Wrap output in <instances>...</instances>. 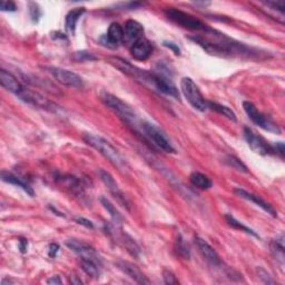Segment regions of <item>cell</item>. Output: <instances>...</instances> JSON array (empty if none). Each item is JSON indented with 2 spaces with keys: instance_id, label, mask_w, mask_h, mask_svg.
Instances as JSON below:
<instances>
[{
  "instance_id": "6da1fadb",
  "label": "cell",
  "mask_w": 285,
  "mask_h": 285,
  "mask_svg": "<svg viewBox=\"0 0 285 285\" xmlns=\"http://www.w3.org/2000/svg\"><path fill=\"white\" fill-rule=\"evenodd\" d=\"M197 45L206 50L208 54L221 57H255L257 51L250 48L244 44L231 39L221 32L214 29H210L204 32V35H197L189 37Z\"/></svg>"
},
{
  "instance_id": "7a4b0ae2",
  "label": "cell",
  "mask_w": 285,
  "mask_h": 285,
  "mask_svg": "<svg viewBox=\"0 0 285 285\" xmlns=\"http://www.w3.org/2000/svg\"><path fill=\"white\" fill-rule=\"evenodd\" d=\"M83 139L86 144L89 145V146L94 149H96L99 154L103 155L106 160H107L112 166L116 167L118 170L126 173V172L129 169L128 163L126 162L125 158L119 154L118 150L112 146L108 141H106L105 138L94 134H89V132H86V134L83 135Z\"/></svg>"
},
{
  "instance_id": "3957f363",
  "label": "cell",
  "mask_w": 285,
  "mask_h": 285,
  "mask_svg": "<svg viewBox=\"0 0 285 285\" xmlns=\"http://www.w3.org/2000/svg\"><path fill=\"white\" fill-rule=\"evenodd\" d=\"M101 99L105 106L116 114L119 118L122 119L124 123L135 127L137 129L138 126V118L135 114V111L131 109L130 106H128L126 103H124L122 99H119L117 96L109 94V92L103 91L101 94Z\"/></svg>"
},
{
  "instance_id": "277c9868",
  "label": "cell",
  "mask_w": 285,
  "mask_h": 285,
  "mask_svg": "<svg viewBox=\"0 0 285 285\" xmlns=\"http://www.w3.org/2000/svg\"><path fill=\"white\" fill-rule=\"evenodd\" d=\"M165 15H166V17L172 23L181 26V27L185 29L202 32L211 29L207 25H205L200 19H197L194 16H192L187 14V12H184L182 10H178L175 8H167L165 10Z\"/></svg>"
},
{
  "instance_id": "5b68a950",
  "label": "cell",
  "mask_w": 285,
  "mask_h": 285,
  "mask_svg": "<svg viewBox=\"0 0 285 285\" xmlns=\"http://www.w3.org/2000/svg\"><path fill=\"white\" fill-rule=\"evenodd\" d=\"M181 90L187 102L198 111H205L208 108V102L204 98L200 88L189 77H184L181 81Z\"/></svg>"
},
{
  "instance_id": "8992f818",
  "label": "cell",
  "mask_w": 285,
  "mask_h": 285,
  "mask_svg": "<svg viewBox=\"0 0 285 285\" xmlns=\"http://www.w3.org/2000/svg\"><path fill=\"white\" fill-rule=\"evenodd\" d=\"M141 129L144 131V135L146 136L156 147L165 151V153H170V154L176 153L175 148L172 146V144L168 141L166 135H165L164 132L157 127V126L150 123H143L141 125Z\"/></svg>"
},
{
  "instance_id": "52a82bcc",
  "label": "cell",
  "mask_w": 285,
  "mask_h": 285,
  "mask_svg": "<svg viewBox=\"0 0 285 285\" xmlns=\"http://www.w3.org/2000/svg\"><path fill=\"white\" fill-rule=\"evenodd\" d=\"M243 108L246 112L248 116L250 117V119L254 124H256L257 126H260L261 128L268 130V131H272V132H276V134H280L281 129L278 126L272 121L270 117H267L264 114H262L261 111H258L257 108L255 107V105L251 102L245 101L243 102Z\"/></svg>"
},
{
  "instance_id": "ba28073f",
  "label": "cell",
  "mask_w": 285,
  "mask_h": 285,
  "mask_svg": "<svg viewBox=\"0 0 285 285\" xmlns=\"http://www.w3.org/2000/svg\"><path fill=\"white\" fill-rule=\"evenodd\" d=\"M44 69L50 72L58 83L67 86V87H72V88L84 87L83 78L79 75H77L74 71L58 68V67H45Z\"/></svg>"
},
{
  "instance_id": "9c48e42d",
  "label": "cell",
  "mask_w": 285,
  "mask_h": 285,
  "mask_svg": "<svg viewBox=\"0 0 285 285\" xmlns=\"http://www.w3.org/2000/svg\"><path fill=\"white\" fill-rule=\"evenodd\" d=\"M244 137H245V141L248 142L250 148L253 151H255L256 154L270 155L275 153L274 146H271V145L268 144L263 137L257 136L251 128L249 127L244 128Z\"/></svg>"
},
{
  "instance_id": "30bf717a",
  "label": "cell",
  "mask_w": 285,
  "mask_h": 285,
  "mask_svg": "<svg viewBox=\"0 0 285 285\" xmlns=\"http://www.w3.org/2000/svg\"><path fill=\"white\" fill-rule=\"evenodd\" d=\"M66 245H67L71 251H74L75 253L81 257V260H88L102 265V257L99 256L97 251L94 248H91L90 245L77 240L66 241Z\"/></svg>"
},
{
  "instance_id": "8fae6325",
  "label": "cell",
  "mask_w": 285,
  "mask_h": 285,
  "mask_svg": "<svg viewBox=\"0 0 285 285\" xmlns=\"http://www.w3.org/2000/svg\"><path fill=\"white\" fill-rule=\"evenodd\" d=\"M99 177H101V180L102 182L104 183V185L106 187H107V189L109 191V193L112 195V197L115 198V200L122 205L123 207L125 208H127L129 211V202L127 198H126V196L124 195V193L122 192V189L119 188L118 186V184L116 183V181L114 180V177H112L108 172H106L104 169H101L99 170Z\"/></svg>"
},
{
  "instance_id": "7c38bea8",
  "label": "cell",
  "mask_w": 285,
  "mask_h": 285,
  "mask_svg": "<svg viewBox=\"0 0 285 285\" xmlns=\"http://www.w3.org/2000/svg\"><path fill=\"white\" fill-rule=\"evenodd\" d=\"M17 97L21 99V101L25 102L26 104L34 105V106H37V107H41V108L47 109V110L54 111L57 108L54 103L49 102L48 99H46L43 95L39 94V92L27 89V88H25Z\"/></svg>"
},
{
  "instance_id": "4fadbf2b",
  "label": "cell",
  "mask_w": 285,
  "mask_h": 285,
  "mask_svg": "<svg viewBox=\"0 0 285 285\" xmlns=\"http://www.w3.org/2000/svg\"><path fill=\"white\" fill-rule=\"evenodd\" d=\"M106 231H107L110 237L116 240L117 243L122 244L131 256L138 257L139 254H141V248L138 246V244L129 235L126 233H118L117 230H115L114 226H110V225H108V227H106Z\"/></svg>"
},
{
  "instance_id": "5bb4252c",
  "label": "cell",
  "mask_w": 285,
  "mask_h": 285,
  "mask_svg": "<svg viewBox=\"0 0 285 285\" xmlns=\"http://www.w3.org/2000/svg\"><path fill=\"white\" fill-rule=\"evenodd\" d=\"M124 41V28L117 23L110 24L107 34L104 35L99 42H101L105 47L115 49L118 45Z\"/></svg>"
},
{
  "instance_id": "9a60e30c",
  "label": "cell",
  "mask_w": 285,
  "mask_h": 285,
  "mask_svg": "<svg viewBox=\"0 0 285 285\" xmlns=\"http://www.w3.org/2000/svg\"><path fill=\"white\" fill-rule=\"evenodd\" d=\"M153 52V46L147 41L146 38L138 39L130 46V54L132 58L136 59L138 62H145L151 56Z\"/></svg>"
},
{
  "instance_id": "2e32d148",
  "label": "cell",
  "mask_w": 285,
  "mask_h": 285,
  "mask_svg": "<svg viewBox=\"0 0 285 285\" xmlns=\"http://www.w3.org/2000/svg\"><path fill=\"white\" fill-rule=\"evenodd\" d=\"M196 246L198 251L201 252L202 256L210 264L214 265V267H218V265H222V260L220 255L217 254V252L211 246V245L204 240V238L200 236H195L194 238Z\"/></svg>"
},
{
  "instance_id": "e0dca14e",
  "label": "cell",
  "mask_w": 285,
  "mask_h": 285,
  "mask_svg": "<svg viewBox=\"0 0 285 285\" xmlns=\"http://www.w3.org/2000/svg\"><path fill=\"white\" fill-rule=\"evenodd\" d=\"M117 267L126 275H128L131 280H134L138 284H149V280L145 276L143 272L137 268L135 264L127 261H119L117 262Z\"/></svg>"
},
{
  "instance_id": "ac0fdd59",
  "label": "cell",
  "mask_w": 285,
  "mask_h": 285,
  "mask_svg": "<svg viewBox=\"0 0 285 285\" xmlns=\"http://www.w3.org/2000/svg\"><path fill=\"white\" fill-rule=\"evenodd\" d=\"M0 84H2L4 88L15 94L16 96H18L25 89L22 83L18 81V78L5 69L0 70Z\"/></svg>"
},
{
  "instance_id": "d6986e66",
  "label": "cell",
  "mask_w": 285,
  "mask_h": 285,
  "mask_svg": "<svg viewBox=\"0 0 285 285\" xmlns=\"http://www.w3.org/2000/svg\"><path fill=\"white\" fill-rule=\"evenodd\" d=\"M144 35V27L142 24H139L136 21H127L125 24L124 28V41L128 43L130 46L137 42L138 39L143 38Z\"/></svg>"
},
{
  "instance_id": "ffe728a7",
  "label": "cell",
  "mask_w": 285,
  "mask_h": 285,
  "mask_svg": "<svg viewBox=\"0 0 285 285\" xmlns=\"http://www.w3.org/2000/svg\"><path fill=\"white\" fill-rule=\"evenodd\" d=\"M234 192H235V194H237L240 197L244 198V200H248L252 203H254L255 205H257V206H260L262 210L267 212L268 214H271L273 217L277 216L275 210L272 207L269 203H267L264 200H262L260 196H257L255 194H252V193H250V192L242 189V188H235Z\"/></svg>"
},
{
  "instance_id": "44dd1931",
  "label": "cell",
  "mask_w": 285,
  "mask_h": 285,
  "mask_svg": "<svg viewBox=\"0 0 285 285\" xmlns=\"http://www.w3.org/2000/svg\"><path fill=\"white\" fill-rule=\"evenodd\" d=\"M2 178H3L4 182L8 183V184H11V185H15V186H18L19 188H22L25 192V193L27 194V195H29L30 197H34L35 196V192H34V189H32L29 186V184L24 182L22 178L17 177L16 175L9 173V172H3V173H2Z\"/></svg>"
},
{
  "instance_id": "7402d4cb",
  "label": "cell",
  "mask_w": 285,
  "mask_h": 285,
  "mask_svg": "<svg viewBox=\"0 0 285 285\" xmlns=\"http://www.w3.org/2000/svg\"><path fill=\"white\" fill-rule=\"evenodd\" d=\"M85 12H86V8H84V7L75 8L68 12L67 16H66L65 28L69 32V34H71V35L75 34L77 23L79 22V19L82 18V16L85 14Z\"/></svg>"
},
{
  "instance_id": "603a6c76",
  "label": "cell",
  "mask_w": 285,
  "mask_h": 285,
  "mask_svg": "<svg viewBox=\"0 0 285 285\" xmlns=\"http://www.w3.org/2000/svg\"><path fill=\"white\" fill-rule=\"evenodd\" d=\"M271 252L281 267L284 264V235L281 233L271 243Z\"/></svg>"
},
{
  "instance_id": "cb8c5ba5",
  "label": "cell",
  "mask_w": 285,
  "mask_h": 285,
  "mask_svg": "<svg viewBox=\"0 0 285 285\" xmlns=\"http://www.w3.org/2000/svg\"><path fill=\"white\" fill-rule=\"evenodd\" d=\"M189 182L192 183L193 186L200 189H210L212 187V185H213L211 178L206 175L200 173V172H193V173L189 175Z\"/></svg>"
},
{
  "instance_id": "d4e9b609",
  "label": "cell",
  "mask_w": 285,
  "mask_h": 285,
  "mask_svg": "<svg viewBox=\"0 0 285 285\" xmlns=\"http://www.w3.org/2000/svg\"><path fill=\"white\" fill-rule=\"evenodd\" d=\"M81 265H82L83 271L87 275H89L91 277H95V278H98L99 276H101V274H102L101 267H102V265L97 264L96 262L88 261V260H81Z\"/></svg>"
},
{
  "instance_id": "484cf974",
  "label": "cell",
  "mask_w": 285,
  "mask_h": 285,
  "mask_svg": "<svg viewBox=\"0 0 285 285\" xmlns=\"http://www.w3.org/2000/svg\"><path fill=\"white\" fill-rule=\"evenodd\" d=\"M208 108L217 111L218 114H221V115L225 116L226 118H229L230 121L236 122V115H235V112H234L233 110H232L230 107H227V106L221 105V104H217V103H213V102H208Z\"/></svg>"
},
{
  "instance_id": "4316f807",
  "label": "cell",
  "mask_w": 285,
  "mask_h": 285,
  "mask_svg": "<svg viewBox=\"0 0 285 285\" xmlns=\"http://www.w3.org/2000/svg\"><path fill=\"white\" fill-rule=\"evenodd\" d=\"M101 203H102L103 206L105 207V210L107 211L108 213H109L110 217L112 218V221H114L116 224H122L123 223L124 220H123L121 213H119V212L117 211V208L107 200V198H106V197H101Z\"/></svg>"
},
{
  "instance_id": "83f0119b",
  "label": "cell",
  "mask_w": 285,
  "mask_h": 285,
  "mask_svg": "<svg viewBox=\"0 0 285 285\" xmlns=\"http://www.w3.org/2000/svg\"><path fill=\"white\" fill-rule=\"evenodd\" d=\"M225 218H226V221H227V223L231 225V226H232V227H234L235 230H240V231L245 232V233H248V234H250V235H252V236L258 237V235L255 233V232H254L253 230L250 229V227H248V226H245V225L242 224L241 222H238L234 216H232V215H230V214H226V215H225Z\"/></svg>"
},
{
  "instance_id": "f1b7e54d",
  "label": "cell",
  "mask_w": 285,
  "mask_h": 285,
  "mask_svg": "<svg viewBox=\"0 0 285 285\" xmlns=\"http://www.w3.org/2000/svg\"><path fill=\"white\" fill-rule=\"evenodd\" d=\"M225 163H226L232 168H235L240 172H244V173H249L248 167L245 166V165L235 156H232V155L226 156L225 157Z\"/></svg>"
},
{
  "instance_id": "f546056e",
  "label": "cell",
  "mask_w": 285,
  "mask_h": 285,
  "mask_svg": "<svg viewBox=\"0 0 285 285\" xmlns=\"http://www.w3.org/2000/svg\"><path fill=\"white\" fill-rule=\"evenodd\" d=\"M175 251L177 252V254L184 257V258H189L191 256V253H189V249L188 246L186 245V243L184 242L183 238L180 236L178 237V240L176 241V244H175Z\"/></svg>"
},
{
  "instance_id": "4dcf8cb0",
  "label": "cell",
  "mask_w": 285,
  "mask_h": 285,
  "mask_svg": "<svg viewBox=\"0 0 285 285\" xmlns=\"http://www.w3.org/2000/svg\"><path fill=\"white\" fill-rule=\"evenodd\" d=\"M72 58L75 59L76 62H81V63H84V62H91V61H97V57L94 56V54H91V52H88V51H77L74 54V56H72Z\"/></svg>"
},
{
  "instance_id": "1f68e13d",
  "label": "cell",
  "mask_w": 285,
  "mask_h": 285,
  "mask_svg": "<svg viewBox=\"0 0 285 285\" xmlns=\"http://www.w3.org/2000/svg\"><path fill=\"white\" fill-rule=\"evenodd\" d=\"M42 16V11L41 8L38 7V5L35 3L30 4V17L32 19V22L37 23L39 21V18Z\"/></svg>"
},
{
  "instance_id": "d6a6232c",
  "label": "cell",
  "mask_w": 285,
  "mask_h": 285,
  "mask_svg": "<svg viewBox=\"0 0 285 285\" xmlns=\"http://www.w3.org/2000/svg\"><path fill=\"white\" fill-rule=\"evenodd\" d=\"M163 276H164V282L166 283V284H178V280L175 277V275L172 273L170 271L168 270H165L164 271V273H163Z\"/></svg>"
},
{
  "instance_id": "836d02e7",
  "label": "cell",
  "mask_w": 285,
  "mask_h": 285,
  "mask_svg": "<svg viewBox=\"0 0 285 285\" xmlns=\"http://www.w3.org/2000/svg\"><path fill=\"white\" fill-rule=\"evenodd\" d=\"M257 272H258V276H260L262 280H263V282L264 283H268V284H273V283H275V281L274 280H272V277L270 276V274L268 273L267 271L265 270H263V269H258L257 270Z\"/></svg>"
},
{
  "instance_id": "e575fe53",
  "label": "cell",
  "mask_w": 285,
  "mask_h": 285,
  "mask_svg": "<svg viewBox=\"0 0 285 285\" xmlns=\"http://www.w3.org/2000/svg\"><path fill=\"white\" fill-rule=\"evenodd\" d=\"M0 9L2 11H16L17 7H16V4L12 3V2H2L0 3Z\"/></svg>"
},
{
  "instance_id": "d590c367",
  "label": "cell",
  "mask_w": 285,
  "mask_h": 285,
  "mask_svg": "<svg viewBox=\"0 0 285 285\" xmlns=\"http://www.w3.org/2000/svg\"><path fill=\"white\" fill-rule=\"evenodd\" d=\"M267 6H270L273 9L276 10H280L281 14H284V2H268V3H264Z\"/></svg>"
},
{
  "instance_id": "8d00e7d4",
  "label": "cell",
  "mask_w": 285,
  "mask_h": 285,
  "mask_svg": "<svg viewBox=\"0 0 285 285\" xmlns=\"http://www.w3.org/2000/svg\"><path fill=\"white\" fill-rule=\"evenodd\" d=\"M76 222H77L78 224L83 225V226L87 227V229H94V224H92V222H91V221L87 220V218H84V217H77V218H76Z\"/></svg>"
},
{
  "instance_id": "74e56055",
  "label": "cell",
  "mask_w": 285,
  "mask_h": 285,
  "mask_svg": "<svg viewBox=\"0 0 285 285\" xmlns=\"http://www.w3.org/2000/svg\"><path fill=\"white\" fill-rule=\"evenodd\" d=\"M164 46H166L167 48L172 49L174 52H175V55H180L181 54V49L178 48V46L174 43H172V42H164Z\"/></svg>"
},
{
  "instance_id": "f35d334b",
  "label": "cell",
  "mask_w": 285,
  "mask_h": 285,
  "mask_svg": "<svg viewBox=\"0 0 285 285\" xmlns=\"http://www.w3.org/2000/svg\"><path fill=\"white\" fill-rule=\"evenodd\" d=\"M58 251H59V245L58 244L54 243V244L49 245V256L50 257H56Z\"/></svg>"
},
{
  "instance_id": "ab89813d",
  "label": "cell",
  "mask_w": 285,
  "mask_h": 285,
  "mask_svg": "<svg viewBox=\"0 0 285 285\" xmlns=\"http://www.w3.org/2000/svg\"><path fill=\"white\" fill-rule=\"evenodd\" d=\"M47 284H54V285H61L63 284V280L61 278L59 275H55V276H51L50 278L47 280Z\"/></svg>"
},
{
  "instance_id": "60d3db41",
  "label": "cell",
  "mask_w": 285,
  "mask_h": 285,
  "mask_svg": "<svg viewBox=\"0 0 285 285\" xmlns=\"http://www.w3.org/2000/svg\"><path fill=\"white\" fill-rule=\"evenodd\" d=\"M274 149H275V153L276 154H280V156L283 158V155H284V144L281 143V142L276 143L275 146H274Z\"/></svg>"
},
{
  "instance_id": "b9f144b4",
  "label": "cell",
  "mask_w": 285,
  "mask_h": 285,
  "mask_svg": "<svg viewBox=\"0 0 285 285\" xmlns=\"http://www.w3.org/2000/svg\"><path fill=\"white\" fill-rule=\"evenodd\" d=\"M19 243H21V251L23 252V253H25L26 250H27V248H28V242L26 240H23V238H22V240L19 241Z\"/></svg>"
},
{
  "instance_id": "7bdbcfd3",
  "label": "cell",
  "mask_w": 285,
  "mask_h": 285,
  "mask_svg": "<svg viewBox=\"0 0 285 285\" xmlns=\"http://www.w3.org/2000/svg\"><path fill=\"white\" fill-rule=\"evenodd\" d=\"M69 280H70L71 284H82V281L79 280L77 276H70Z\"/></svg>"
}]
</instances>
